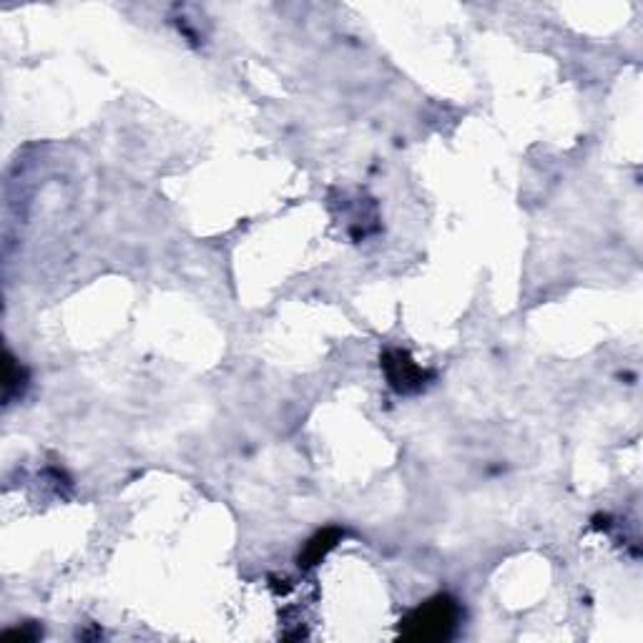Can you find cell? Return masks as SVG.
Wrapping results in <instances>:
<instances>
[{
	"label": "cell",
	"mask_w": 643,
	"mask_h": 643,
	"mask_svg": "<svg viewBox=\"0 0 643 643\" xmlns=\"http://www.w3.org/2000/svg\"><path fill=\"white\" fill-rule=\"evenodd\" d=\"M460 618L458 603L450 596L430 598L402 621L400 633L407 641H440L455 631Z\"/></svg>",
	"instance_id": "1"
},
{
	"label": "cell",
	"mask_w": 643,
	"mask_h": 643,
	"mask_svg": "<svg viewBox=\"0 0 643 643\" xmlns=\"http://www.w3.org/2000/svg\"><path fill=\"white\" fill-rule=\"evenodd\" d=\"M382 367L387 372V380L397 392H415L422 387V370L410 360V355L402 350H392L382 357Z\"/></svg>",
	"instance_id": "2"
},
{
	"label": "cell",
	"mask_w": 643,
	"mask_h": 643,
	"mask_svg": "<svg viewBox=\"0 0 643 643\" xmlns=\"http://www.w3.org/2000/svg\"><path fill=\"white\" fill-rule=\"evenodd\" d=\"M337 535H340L337 530H325V533H319L317 538H312V541L307 543V551H304V563H307V566H314V563L322 561L325 553L330 551V548H335Z\"/></svg>",
	"instance_id": "3"
}]
</instances>
